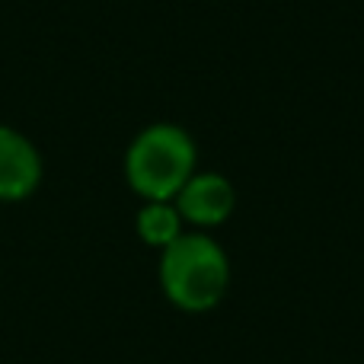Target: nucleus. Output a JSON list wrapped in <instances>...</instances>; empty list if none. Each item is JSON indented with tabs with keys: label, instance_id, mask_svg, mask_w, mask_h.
<instances>
[{
	"label": "nucleus",
	"instance_id": "nucleus-1",
	"mask_svg": "<svg viewBox=\"0 0 364 364\" xmlns=\"http://www.w3.org/2000/svg\"><path fill=\"white\" fill-rule=\"evenodd\" d=\"M160 291L182 314H208L230 288V259L214 237L201 230L182 233L160 250Z\"/></svg>",
	"mask_w": 364,
	"mask_h": 364
},
{
	"label": "nucleus",
	"instance_id": "nucleus-2",
	"mask_svg": "<svg viewBox=\"0 0 364 364\" xmlns=\"http://www.w3.org/2000/svg\"><path fill=\"white\" fill-rule=\"evenodd\" d=\"M198 147L176 122H154L141 128L125 151V182L144 201H173L192 179Z\"/></svg>",
	"mask_w": 364,
	"mask_h": 364
},
{
	"label": "nucleus",
	"instance_id": "nucleus-3",
	"mask_svg": "<svg viewBox=\"0 0 364 364\" xmlns=\"http://www.w3.org/2000/svg\"><path fill=\"white\" fill-rule=\"evenodd\" d=\"M176 211L182 214L188 227L195 230H214V227L227 224L237 208V188L224 173H192V179L179 188L173 198Z\"/></svg>",
	"mask_w": 364,
	"mask_h": 364
},
{
	"label": "nucleus",
	"instance_id": "nucleus-4",
	"mask_svg": "<svg viewBox=\"0 0 364 364\" xmlns=\"http://www.w3.org/2000/svg\"><path fill=\"white\" fill-rule=\"evenodd\" d=\"M45 164L23 132L0 125V201H23L42 186Z\"/></svg>",
	"mask_w": 364,
	"mask_h": 364
},
{
	"label": "nucleus",
	"instance_id": "nucleus-5",
	"mask_svg": "<svg viewBox=\"0 0 364 364\" xmlns=\"http://www.w3.org/2000/svg\"><path fill=\"white\" fill-rule=\"evenodd\" d=\"M134 230H138L141 243L154 246V250H166L173 240L186 233V220L173 201H144L138 218H134Z\"/></svg>",
	"mask_w": 364,
	"mask_h": 364
}]
</instances>
